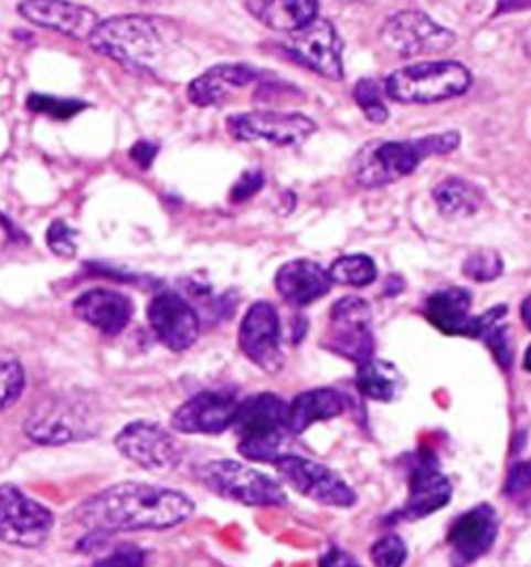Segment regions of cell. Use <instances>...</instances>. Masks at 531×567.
I'll use <instances>...</instances> for the list:
<instances>
[{
	"label": "cell",
	"mask_w": 531,
	"mask_h": 567,
	"mask_svg": "<svg viewBox=\"0 0 531 567\" xmlns=\"http://www.w3.org/2000/svg\"><path fill=\"white\" fill-rule=\"evenodd\" d=\"M434 204L446 219L474 217L481 207V191L465 179H446L432 191Z\"/></svg>",
	"instance_id": "28"
},
{
	"label": "cell",
	"mask_w": 531,
	"mask_h": 567,
	"mask_svg": "<svg viewBox=\"0 0 531 567\" xmlns=\"http://www.w3.org/2000/svg\"><path fill=\"white\" fill-rule=\"evenodd\" d=\"M249 13L278 32L304 30L318 19V0H245Z\"/></svg>",
	"instance_id": "26"
},
{
	"label": "cell",
	"mask_w": 531,
	"mask_h": 567,
	"mask_svg": "<svg viewBox=\"0 0 531 567\" xmlns=\"http://www.w3.org/2000/svg\"><path fill=\"white\" fill-rule=\"evenodd\" d=\"M459 141V132L403 141H372L365 144L355 156L353 177L361 188H382L412 175L429 156L457 150Z\"/></svg>",
	"instance_id": "2"
},
{
	"label": "cell",
	"mask_w": 531,
	"mask_h": 567,
	"mask_svg": "<svg viewBox=\"0 0 531 567\" xmlns=\"http://www.w3.org/2000/svg\"><path fill=\"white\" fill-rule=\"evenodd\" d=\"M156 155H158V146L155 141H146V139L134 144V148L129 150V158L138 165L139 169H150Z\"/></svg>",
	"instance_id": "40"
},
{
	"label": "cell",
	"mask_w": 531,
	"mask_h": 567,
	"mask_svg": "<svg viewBox=\"0 0 531 567\" xmlns=\"http://www.w3.org/2000/svg\"><path fill=\"white\" fill-rule=\"evenodd\" d=\"M486 345L490 347V351L495 354V360L507 370L513 364V344L509 339V328L502 327L500 323L490 328L484 337Z\"/></svg>",
	"instance_id": "36"
},
{
	"label": "cell",
	"mask_w": 531,
	"mask_h": 567,
	"mask_svg": "<svg viewBox=\"0 0 531 567\" xmlns=\"http://www.w3.org/2000/svg\"><path fill=\"white\" fill-rule=\"evenodd\" d=\"M531 0H498L497 15L505 13H514V11H523L530 9Z\"/></svg>",
	"instance_id": "42"
},
{
	"label": "cell",
	"mask_w": 531,
	"mask_h": 567,
	"mask_svg": "<svg viewBox=\"0 0 531 567\" xmlns=\"http://www.w3.org/2000/svg\"><path fill=\"white\" fill-rule=\"evenodd\" d=\"M471 86V73L457 61L413 63L391 73L386 96L401 104H432L461 96Z\"/></svg>",
	"instance_id": "5"
},
{
	"label": "cell",
	"mask_w": 531,
	"mask_h": 567,
	"mask_svg": "<svg viewBox=\"0 0 531 567\" xmlns=\"http://www.w3.org/2000/svg\"><path fill=\"white\" fill-rule=\"evenodd\" d=\"M25 106L35 113V115H46L52 119H73L75 115L84 113L87 108V104L84 101H77V98H59V96H51V94H38L32 92L28 96V103Z\"/></svg>",
	"instance_id": "31"
},
{
	"label": "cell",
	"mask_w": 531,
	"mask_h": 567,
	"mask_svg": "<svg viewBox=\"0 0 531 567\" xmlns=\"http://www.w3.org/2000/svg\"><path fill=\"white\" fill-rule=\"evenodd\" d=\"M355 385L368 399L391 403L403 391V377L391 361L370 358L358 364Z\"/></svg>",
	"instance_id": "27"
},
{
	"label": "cell",
	"mask_w": 531,
	"mask_h": 567,
	"mask_svg": "<svg viewBox=\"0 0 531 567\" xmlns=\"http://www.w3.org/2000/svg\"><path fill=\"white\" fill-rule=\"evenodd\" d=\"M264 186V175L262 171H247L241 175L240 181L235 188L231 189V202H245Z\"/></svg>",
	"instance_id": "38"
},
{
	"label": "cell",
	"mask_w": 531,
	"mask_h": 567,
	"mask_svg": "<svg viewBox=\"0 0 531 567\" xmlns=\"http://www.w3.org/2000/svg\"><path fill=\"white\" fill-rule=\"evenodd\" d=\"M328 275L332 283H341L349 287H368L376 281L378 271L374 260L365 254H349L334 260Z\"/></svg>",
	"instance_id": "29"
},
{
	"label": "cell",
	"mask_w": 531,
	"mask_h": 567,
	"mask_svg": "<svg viewBox=\"0 0 531 567\" xmlns=\"http://www.w3.org/2000/svg\"><path fill=\"white\" fill-rule=\"evenodd\" d=\"M471 293L463 287H448L432 293L426 300L424 314L429 323L446 335L471 337L474 316H469Z\"/></svg>",
	"instance_id": "24"
},
{
	"label": "cell",
	"mask_w": 531,
	"mask_h": 567,
	"mask_svg": "<svg viewBox=\"0 0 531 567\" xmlns=\"http://www.w3.org/2000/svg\"><path fill=\"white\" fill-rule=\"evenodd\" d=\"M92 49L129 70H150L164 51L156 19L125 15L100 21L87 40Z\"/></svg>",
	"instance_id": "3"
},
{
	"label": "cell",
	"mask_w": 531,
	"mask_h": 567,
	"mask_svg": "<svg viewBox=\"0 0 531 567\" xmlns=\"http://www.w3.org/2000/svg\"><path fill=\"white\" fill-rule=\"evenodd\" d=\"M380 40L389 51L401 56H420L445 52L457 42V35L420 11H401L380 30Z\"/></svg>",
	"instance_id": "10"
},
{
	"label": "cell",
	"mask_w": 531,
	"mask_h": 567,
	"mask_svg": "<svg viewBox=\"0 0 531 567\" xmlns=\"http://www.w3.org/2000/svg\"><path fill=\"white\" fill-rule=\"evenodd\" d=\"M75 238H77V231L71 229L70 224L63 223V221H54V223L49 227L46 243H49V248H51L56 256H61V259H73L75 252H77Z\"/></svg>",
	"instance_id": "35"
},
{
	"label": "cell",
	"mask_w": 531,
	"mask_h": 567,
	"mask_svg": "<svg viewBox=\"0 0 531 567\" xmlns=\"http://www.w3.org/2000/svg\"><path fill=\"white\" fill-rule=\"evenodd\" d=\"M54 526L51 510L28 497L15 484H0V540L21 549L46 543Z\"/></svg>",
	"instance_id": "8"
},
{
	"label": "cell",
	"mask_w": 531,
	"mask_h": 567,
	"mask_svg": "<svg viewBox=\"0 0 531 567\" xmlns=\"http://www.w3.org/2000/svg\"><path fill=\"white\" fill-rule=\"evenodd\" d=\"M287 408L280 397L259 393L241 401L233 427L241 437L240 453L252 462L275 464L283 453L287 429Z\"/></svg>",
	"instance_id": "4"
},
{
	"label": "cell",
	"mask_w": 531,
	"mask_h": 567,
	"mask_svg": "<svg viewBox=\"0 0 531 567\" xmlns=\"http://www.w3.org/2000/svg\"><path fill=\"white\" fill-rule=\"evenodd\" d=\"M370 555L376 567H403L407 561V545L403 543L401 536L386 534L372 545Z\"/></svg>",
	"instance_id": "34"
},
{
	"label": "cell",
	"mask_w": 531,
	"mask_h": 567,
	"mask_svg": "<svg viewBox=\"0 0 531 567\" xmlns=\"http://www.w3.org/2000/svg\"><path fill=\"white\" fill-rule=\"evenodd\" d=\"M19 15L32 25L70 35L73 40H89L98 28V13L71 0H21Z\"/></svg>",
	"instance_id": "16"
},
{
	"label": "cell",
	"mask_w": 531,
	"mask_h": 567,
	"mask_svg": "<svg viewBox=\"0 0 531 567\" xmlns=\"http://www.w3.org/2000/svg\"><path fill=\"white\" fill-rule=\"evenodd\" d=\"M320 567H361L349 553H344V550L337 549V547H332V549L326 550L325 555L320 557Z\"/></svg>",
	"instance_id": "41"
},
{
	"label": "cell",
	"mask_w": 531,
	"mask_h": 567,
	"mask_svg": "<svg viewBox=\"0 0 531 567\" xmlns=\"http://www.w3.org/2000/svg\"><path fill=\"white\" fill-rule=\"evenodd\" d=\"M89 413L70 397H49L25 420L28 437L40 445H63L89 437Z\"/></svg>",
	"instance_id": "12"
},
{
	"label": "cell",
	"mask_w": 531,
	"mask_h": 567,
	"mask_svg": "<svg viewBox=\"0 0 531 567\" xmlns=\"http://www.w3.org/2000/svg\"><path fill=\"white\" fill-rule=\"evenodd\" d=\"M320 345L355 364L374 358L372 309L368 302L358 295L339 300L330 309V323Z\"/></svg>",
	"instance_id": "7"
},
{
	"label": "cell",
	"mask_w": 531,
	"mask_h": 567,
	"mask_svg": "<svg viewBox=\"0 0 531 567\" xmlns=\"http://www.w3.org/2000/svg\"><path fill=\"white\" fill-rule=\"evenodd\" d=\"M276 292L295 308H304L332 287V279L318 262L314 260H291L278 269L275 276Z\"/></svg>",
	"instance_id": "21"
},
{
	"label": "cell",
	"mask_w": 531,
	"mask_h": 567,
	"mask_svg": "<svg viewBox=\"0 0 531 567\" xmlns=\"http://www.w3.org/2000/svg\"><path fill=\"white\" fill-rule=\"evenodd\" d=\"M25 389V372L21 361L7 351H0V410L11 408Z\"/></svg>",
	"instance_id": "30"
},
{
	"label": "cell",
	"mask_w": 531,
	"mask_h": 567,
	"mask_svg": "<svg viewBox=\"0 0 531 567\" xmlns=\"http://www.w3.org/2000/svg\"><path fill=\"white\" fill-rule=\"evenodd\" d=\"M240 401L226 391H204L172 413L171 427L185 434H219L231 429Z\"/></svg>",
	"instance_id": "18"
},
{
	"label": "cell",
	"mask_w": 531,
	"mask_h": 567,
	"mask_svg": "<svg viewBox=\"0 0 531 567\" xmlns=\"http://www.w3.org/2000/svg\"><path fill=\"white\" fill-rule=\"evenodd\" d=\"M148 321L160 344L172 351H185L200 337V318L195 309L177 293L155 295L148 306Z\"/></svg>",
	"instance_id": "17"
},
{
	"label": "cell",
	"mask_w": 531,
	"mask_h": 567,
	"mask_svg": "<svg viewBox=\"0 0 531 567\" xmlns=\"http://www.w3.org/2000/svg\"><path fill=\"white\" fill-rule=\"evenodd\" d=\"M283 49L297 63L322 77L334 82L343 77V42L330 21H311L304 30L293 32L283 42Z\"/></svg>",
	"instance_id": "13"
},
{
	"label": "cell",
	"mask_w": 531,
	"mask_h": 567,
	"mask_svg": "<svg viewBox=\"0 0 531 567\" xmlns=\"http://www.w3.org/2000/svg\"><path fill=\"white\" fill-rule=\"evenodd\" d=\"M523 368L531 372V345L525 349V356H523Z\"/></svg>",
	"instance_id": "44"
},
{
	"label": "cell",
	"mask_w": 531,
	"mask_h": 567,
	"mask_svg": "<svg viewBox=\"0 0 531 567\" xmlns=\"http://www.w3.org/2000/svg\"><path fill=\"white\" fill-rule=\"evenodd\" d=\"M521 318H523L525 327L531 330V295L530 297H525V300H523V304H521Z\"/></svg>",
	"instance_id": "43"
},
{
	"label": "cell",
	"mask_w": 531,
	"mask_h": 567,
	"mask_svg": "<svg viewBox=\"0 0 531 567\" xmlns=\"http://www.w3.org/2000/svg\"><path fill=\"white\" fill-rule=\"evenodd\" d=\"M193 514V501L172 489L123 482L84 501L75 519L94 534L164 531Z\"/></svg>",
	"instance_id": "1"
},
{
	"label": "cell",
	"mask_w": 531,
	"mask_h": 567,
	"mask_svg": "<svg viewBox=\"0 0 531 567\" xmlns=\"http://www.w3.org/2000/svg\"><path fill=\"white\" fill-rule=\"evenodd\" d=\"M353 98L361 108V113L365 115V119L372 123H384L389 119V108L382 101L380 86L374 80H360L353 87Z\"/></svg>",
	"instance_id": "32"
},
{
	"label": "cell",
	"mask_w": 531,
	"mask_h": 567,
	"mask_svg": "<svg viewBox=\"0 0 531 567\" xmlns=\"http://www.w3.org/2000/svg\"><path fill=\"white\" fill-rule=\"evenodd\" d=\"M146 555L134 545H123L110 555L103 557L96 567H144Z\"/></svg>",
	"instance_id": "37"
},
{
	"label": "cell",
	"mask_w": 531,
	"mask_h": 567,
	"mask_svg": "<svg viewBox=\"0 0 531 567\" xmlns=\"http://www.w3.org/2000/svg\"><path fill=\"white\" fill-rule=\"evenodd\" d=\"M120 453L152 472H171L181 460L177 441L156 422H131L115 439Z\"/></svg>",
	"instance_id": "15"
},
{
	"label": "cell",
	"mask_w": 531,
	"mask_h": 567,
	"mask_svg": "<svg viewBox=\"0 0 531 567\" xmlns=\"http://www.w3.org/2000/svg\"><path fill=\"white\" fill-rule=\"evenodd\" d=\"M256 80L257 71L249 65H216L189 84V103L195 106H216L226 101L233 90L249 86Z\"/></svg>",
	"instance_id": "23"
},
{
	"label": "cell",
	"mask_w": 531,
	"mask_h": 567,
	"mask_svg": "<svg viewBox=\"0 0 531 567\" xmlns=\"http://www.w3.org/2000/svg\"><path fill=\"white\" fill-rule=\"evenodd\" d=\"M498 516L492 505L480 503L455 519L448 531V545L457 566L474 564L495 547Z\"/></svg>",
	"instance_id": "19"
},
{
	"label": "cell",
	"mask_w": 531,
	"mask_h": 567,
	"mask_svg": "<svg viewBox=\"0 0 531 567\" xmlns=\"http://www.w3.org/2000/svg\"><path fill=\"white\" fill-rule=\"evenodd\" d=\"M275 468L297 495L309 501L326 507H351L358 501L353 489L334 470L314 460L287 453L276 460Z\"/></svg>",
	"instance_id": "9"
},
{
	"label": "cell",
	"mask_w": 531,
	"mask_h": 567,
	"mask_svg": "<svg viewBox=\"0 0 531 567\" xmlns=\"http://www.w3.org/2000/svg\"><path fill=\"white\" fill-rule=\"evenodd\" d=\"M229 134L240 141H268L275 146H299L316 132V123L301 113L252 111L226 119Z\"/></svg>",
	"instance_id": "11"
},
{
	"label": "cell",
	"mask_w": 531,
	"mask_h": 567,
	"mask_svg": "<svg viewBox=\"0 0 531 567\" xmlns=\"http://www.w3.org/2000/svg\"><path fill=\"white\" fill-rule=\"evenodd\" d=\"M198 479L214 495L247 507H280L287 503L278 482L233 460L208 462L198 470Z\"/></svg>",
	"instance_id": "6"
},
{
	"label": "cell",
	"mask_w": 531,
	"mask_h": 567,
	"mask_svg": "<svg viewBox=\"0 0 531 567\" xmlns=\"http://www.w3.org/2000/svg\"><path fill=\"white\" fill-rule=\"evenodd\" d=\"M463 275L478 281V283H488L502 275V259L498 256L495 250H478L476 254L467 256L463 262Z\"/></svg>",
	"instance_id": "33"
},
{
	"label": "cell",
	"mask_w": 531,
	"mask_h": 567,
	"mask_svg": "<svg viewBox=\"0 0 531 567\" xmlns=\"http://www.w3.org/2000/svg\"><path fill=\"white\" fill-rule=\"evenodd\" d=\"M531 486V460L519 462L511 468L507 482H505V493L507 495H521Z\"/></svg>",
	"instance_id": "39"
},
{
	"label": "cell",
	"mask_w": 531,
	"mask_h": 567,
	"mask_svg": "<svg viewBox=\"0 0 531 567\" xmlns=\"http://www.w3.org/2000/svg\"><path fill=\"white\" fill-rule=\"evenodd\" d=\"M344 412V397L334 389H311L293 399L287 408V429L301 434L318 422L332 420Z\"/></svg>",
	"instance_id": "25"
},
{
	"label": "cell",
	"mask_w": 531,
	"mask_h": 567,
	"mask_svg": "<svg viewBox=\"0 0 531 567\" xmlns=\"http://www.w3.org/2000/svg\"><path fill=\"white\" fill-rule=\"evenodd\" d=\"M73 312L79 321L104 335H119L129 325L134 306L123 293L92 290L75 300Z\"/></svg>",
	"instance_id": "22"
},
{
	"label": "cell",
	"mask_w": 531,
	"mask_h": 567,
	"mask_svg": "<svg viewBox=\"0 0 531 567\" xmlns=\"http://www.w3.org/2000/svg\"><path fill=\"white\" fill-rule=\"evenodd\" d=\"M450 497H453L450 482L440 472V468L436 464V458L424 453L417 458V462L412 468L410 498L396 517L415 522V519L432 516V514L445 510Z\"/></svg>",
	"instance_id": "20"
},
{
	"label": "cell",
	"mask_w": 531,
	"mask_h": 567,
	"mask_svg": "<svg viewBox=\"0 0 531 567\" xmlns=\"http://www.w3.org/2000/svg\"><path fill=\"white\" fill-rule=\"evenodd\" d=\"M240 347L268 375L280 372L285 358L280 349V321L273 304L256 302L245 312L240 327Z\"/></svg>",
	"instance_id": "14"
}]
</instances>
